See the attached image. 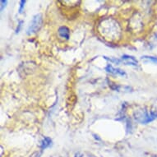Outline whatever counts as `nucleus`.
I'll use <instances>...</instances> for the list:
<instances>
[{
	"label": "nucleus",
	"instance_id": "obj_1",
	"mask_svg": "<svg viewBox=\"0 0 157 157\" xmlns=\"http://www.w3.org/2000/svg\"><path fill=\"white\" fill-rule=\"evenodd\" d=\"M98 30L105 39L111 41H115L121 36V27L119 22L113 18L103 19L99 23Z\"/></svg>",
	"mask_w": 157,
	"mask_h": 157
},
{
	"label": "nucleus",
	"instance_id": "obj_2",
	"mask_svg": "<svg viewBox=\"0 0 157 157\" xmlns=\"http://www.w3.org/2000/svg\"><path fill=\"white\" fill-rule=\"evenodd\" d=\"M134 119L140 124H147L157 119V112L155 110H148L147 109H140L134 112Z\"/></svg>",
	"mask_w": 157,
	"mask_h": 157
},
{
	"label": "nucleus",
	"instance_id": "obj_3",
	"mask_svg": "<svg viewBox=\"0 0 157 157\" xmlns=\"http://www.w3.org/2000/svg\"><path fill=\"white\" fill-rule=\"evenodd\" d=\"M42 23H43V18H42L41 14L39 13V14H36V15L34 16L31 23L29 25L27 31H26L27 35L31 36V35L37 33L41 28Z\"/></svg>",
	"mask_w": 157,
	"mask_h": 157
},
{
	"label": "nucleus",
	"instance_id": "obj_4",
	"mask_svg": "<svg viewBox=\"0 0 157 157\" xmlns=\"http://www.w3.org/2000/svg\"><path fill=\"white\" fill-rule=\"evenodd\" d=\"M122 61L124 62V63H125L126 65H131V66H134V67H136L137 64H138V62L137 60L136 59V58L133 56H131V55H127V54H124L122 56Z\"/></svg>",
	"mask_w": 157,
	"mask_h": 157
},
{
	"label": "nucleus",
	"instance_id": "obj_5",
	"mask_svg": "<svg viewBox=\"0 0 157 157\" xmlns=\"http://www.w3.org/2000/svg\"><path fill=\"white\" fill-rule=\"evenodd\" d=\"M105 71L109 72V73H111V74L113 75H119V76H122V77L127 76L126 72H124V71H123L122 69H119V68H115V67H113L110 64H108L106 66Z\"/></svg>",
	"mask_w": 157,
	"mask_h": 157
},
{
	"label": "nucleus",
	"instance_id": "obj_6",
	"mask_svg": "<svg viewBox=\"0 0 157 157\" xmlns=\"http://www.w3.org/2000/svg\"><path fill=\"white\" fill-rule=\"evenodd\" d=\"M59 35L60 37L65 39V40H68L70 37V30L67 26H61L59 29Z\"/></svg>",
	"mask_w": 157,
	"mask_h": 157
},
{
	"label": "nucleus",
	"instance_id": "obj_7",
	"mask_svg": "<svg viewBox=\"0 0 157 157\" xmlns=\"http://www.w3.org/2000/svg\"><path fill=\"white\" fill-rule=\"evenodd\" d=\"M51 144H52L51 138L49 137V136H45V137L43 138L41 142H40V148H41L42 150L46 149V148L50 147Z\"/></svg>",
	"mask_w": 157,
	"mask_h": 157
},
{
	"label": "nucleus",
	"instance_id": "obj_8",
	"mask_svg": "<svg viewBox=\"0 0 157 157\" xmlns=\"http://www.w3.org/2000/svg\"><path fill=\"white\" fill-rule=\"evenodd\" d=\"M104 59L107 60V61H109V62L113 63H116V64H119V63H121V60L118 59H116V58H109V57L104 56Z\"/></svg>",
	"mask_w": 157,
	"mask_h": 157
},
{
	"label": "nucleus",
	"instance_id": "obj_9",
	"mask_svg": "<svg viewBox=\"0 0 157 157\" xmlns=\"http://www.w3.org/2000/svg\"><path fill=\"white\" fill-rule=\"evenodd\" d=\"M142 60H147V61H150V62H152V63H156L157 64V58L156 57L142 56Z\"/></svg>",
	"mask_w": 157,
	"mask_h": 157
},
{
	"label": "nucleus",
	"instance_id": "obj_10",
	"mask_svg": "<svg viewBox=\"0 0 157 157\" xmlns=\"http://www.w3.org/2000/svg\"><path fill=\"white\" fill-rule=\"evenodd\" d=\"M25 3H26V1L24 0H21L20 2V8H19V13H22L23 12V8L25 7Z\"/></svg>",
	"mask_w": 157,
	"mask_h": 157
},
{
	"label": "nucleus",
	"instance_id": "obj_11",
	"mask_svg": "<svg viewBox=\"0 0 157 157\" xmlns=\"http://www.w3.org/2000/svg\"><path fill=\"white\" fill-rule=\"evenodd\" d=\"M7 3H8V1H7V0H5V1H4V0H1V11H3V8L6 7V4H7Z\"/></svg>",
	"mask_w": 157,
	"mask_h": 157
},
{
	"label": "nucleus",
	"instance_id": "obj_12",
	"mask_svg": "<svg viewBox=\"0 0 157 157\" xmlns=\"http://www.w3.org/2000/svg\"><path fill=\"white\" fill-rule=\"evenodd\" d=\"M40 154H41L40 152H38V151L35 152V153L31 155L30 157H40Z\"/></svg>",
	"mask_w": 157,
	"mask_h": 157
},
{
	"label": "nucleus",
	"instance_id": "obj_13",
	"mask_svg": "<svg viewBox=\"0 0 157 157\" xmlns=\"http://www.w3.org/2000/svg\"><path fill=\"white\" fill-rule=\"evenodd\" d=\"M74 157H83V155H82V154H81L80 152H77V153H76V154H75Z\"/></svg>",
	"mask_w": 157,
	"mask_h": 157
}]
</instances>
